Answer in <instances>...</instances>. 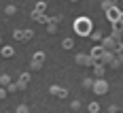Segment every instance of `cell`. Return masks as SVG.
<instances>
[{
	"mask_svg": "<svg viewBox=\"0 0 123 113\" xmlns=\"http://www.w3.org/2000/svg\"><path fill=\"white\" fill-rule=\"evenodd\" d=\"M74 32L79 34V36H89L91 32H93V24H91V19L89 17H79V19H74Z\"/></svg>",
	"mask_w": 123,
	"mask_h": 113,
	"instance_id": "cell-1",
	"label": "cell"
},
{
	"mask_svg": "<svg viewBox=\"0 0 123 113\" xmlns=\"http://www.w3.org/2000/svg\"><path fill=\"white\" fill-rule=\"evenodd\" d=\"M121 36H117V34H111V36L102 38V47L106 51H111V53H119L121 51V41H119Z\"/></svg>",
	"mask_w": 123,
	"mask_h": 113,
	"instance_id": "cell-2",
	"label": "cell"
},
{
	"mask_svg": "<svg viewBox=\"0 0 123 113\" xmlns=\"http://www.w3.org/2000/svg\"><path fill=\"white\" fill-rule=\"evenodd\" d=\"M93 94H98V96H104V94H106V92H108V81H106V79H104V77H102V79H96V81H93Z\"/></svg>",
	"mask_w": 123,
	"mask_h": 113,
	"instance_id": "cell-3",
	"label": "cell"
},
{
	"mask_svg": "<svg viewBox=\"0 0 123 113\" xmlns=\"http://www.w3.org/2000/svg\"><path fill=\"white\" fill-rule=\"evenodd\" d=\"M74 62L79 64V66H93V58L91 56H87V53H76V58H74Z\"/></svg>",
	"mask_w": 123,
	"mask_h": 113,
	"instance_id": "cell-4",
	"label": "cell"
},
{
	"mask_svg": "<svg viewBox=\"0 0 123 113\" xmlns=\"http://www.w3.org/2000/svg\"><path fill=\"white\" fill-rule=\"evenodd\" d=\"M104 13H106V19H108L111 24H117V21H119V17H121V11H119L117 7H111L108 11H104Z\"/></svg>",
	"mask_w": 123,
	"mask_h": 113,
	"instance_id": "cell-5",
	"label": "cell"
},
{
	"mask_svg": "<svg viewBox=\"0 0 123 113\" xmlns=\"http://www.w3.org/2000/svg\"><path fill=\"white\" fill-rule=\"evenodd\" d=\"M104 53H106V49H104L102 45H98V47H93V49H91V53H89V56L93 58V62L98 64V62H100V58H102Z\"/></svg>",
	"mask_w": 123,
	"mask_h": 113,
	"instance_id": "cell-6",
	"label": "cell"
},
{
	"mask_svg": "<svg viewBox=\"0 0 123 113\" xmlns=\"http://www.w3.org/2000/svg\"><path fill=\"white\" fill-rule=\"evenodd\" d=\"M43 62H45V53H43V51H36V53H34V60H32V68H34V71L40 68Z\"/></svg>",
	"mask_w": 123,
	"mask_h": 113,
	"instance_id": "cell-7",
	"label": "cell"
},
{
	"mask_svg": "<svg viewBox=\"0 0 123 113\" xmlns=\"http://www.w3.org/2000/svg\"><path fill=\"white\" fill-rule=\"evenodd\" d=\"M49 92L53 94V96H60V98H66L68 96V92H66V88H60V85H51Z\"/></svg>",
	"mask_w": 123,
	"mask_h": 113,
	"instance_id": "cell-8",
	"label": "cell"
},
{
	"mask_svg": "<svg viewBox=\"0 0 123 113\" xmlns=\"http://www.w3.org/2000/svg\"><path fill=\"white\" fill-rule=\"evenodd\" d=\"M32 36H34L32 30H17L15 32V38H19V41H25V38H32Z\"/></svg>",
	"mask_w": 123,
	"mask_h": 113,
	"instance_id": "cell-9",
	"label": "cell"
},
{
	"mask_svg": "<svg viewBox=\"0 0 123 113\" xmlns=\"http://www.w3.org/2000/svg\"><path fill=\"white\" fill-rule=\"evenodd\" d=\"M112 58H115V53L106 51V53H104V56L100 58V62H98V64H104V66H106V64H111V62H112Z\"/></svg>",
	"mask_w": 123,
	"mask_h": 113,
	"instance_id": "cell-10",
	"label": "cell"
},
{
	"mask_svg": "<svg viewBox=\"0 0 123 113\" xmlns=\"http://www.w3.org/2000/svg\"><path fill=\"white\" fill-rule=\"evenodd\" d=\"M104 71H106V68H104V64H93V73H96V77H98V79H102V77H104Z\"/></svg>",
	"mask_w": 123,
	"mask_h": 113,
	"instance_id": "cell-11",
	"label": "cell"
},
{
	"mask_svg": "<svg viewBox=\"0 0 123 113\" xmlns=\"http://www.w3.org/2000/svg\"><path fill=\"white\" fill-rule=\"evenodd\" d=\"M112 34H117V36H121V34H123V21L112 24Z\"/></svg>",
	"mask_w": 123,
	"mask_h": 113,
	"instance_id": "cell-12",
	"label": "cell"
},
{
	"mask_svg": "<svg viewBox=\"0 0 123 113\" xmlns=\"http://www.w3.org/2000/svg\"><path fill=\"white\" fill-rule=\"evenodd\" d=\"M13 53H15V49H13L11 45H6V47H2V56H4V58H11Z\"/></svg>",
	"mask_w": 123,
	"mask_h": 113,
	"instance_id": "cell-13",
	"label": "cell"
},
{
	"mask_svg": "<svg viewBox=\"0 0 123 113\" xmlns=\"http://www.w3.org/2000/svg\"><path fill=\"white\" fill-rule=\"evenodd\" d=\"M72 38H64V41H62V47H64V49H72Z\"/></svg>",
	"mask_w": 123,
	"mask_h": 113,
	"instance_id": "cell-14",
	"label": "cell"
},
{
	"mask_svg": "<svg viewBox=\"0 0 123 113\" xmlns=\"http://www.w3.org/2000/svg\"><path fill=\"white\" fill-rule=\"evenodd\" d=\"M102 7H104V11H108L111 7H115V0H104V2H102Z\"/></svg>",
	"mask_w": 123,
	"mask_h": 113,
	"instance_id": "cell-15",
	"label": "cell"
},
{
	"mask_svg": "<svg viewBox=\"0 0 123 113\" xmlns=\"http://www.w3.org/2000/svg\"><path fill=\"white\" fill-rule=\"evenodd\" d=\"M100 111V105L98 102H91V105H89V113H98Z\"/></svg>",
	"mask_w": 123,
	"mask_h": 113,
	"instance_id": "cell-16",
	"label": "cell"
},
{
	"mask_svg": "<svg viewBox=\"0 0 123 113\" xmlns=\"http://www.w3.org/2000/svg\"><path fill=\"white\" fill-rule=\"evenodd\" d=\"M45 9H47L45 2H38V4H36V13H45Z\"/></svg>",
	"mask_w": 123,
	"mask_h": 113,
	"instance_id": "cell-17",
	"label": "cell"
},
{
	"mask_svg": "<svg viewBox=\"0 0 123 113\" xmlns=\"http://www.w3.org/2000/svg\"><path fill=\"white\" fill-rule=\"evenodd\" d=\"M15 113H30V109H28L25 105H19V107H17V111H15Z\"/></svg>",
	"mask_w": 123,
	"mask_h": 113,
	"instance_id": "cell-18",
	"label": "cell"
},
{
	"mask_svg": "<svg viewBox=\"0 0 123 113\" xmlns=\"http://www.w3.org/2000/svg\"><path fill=\"white\" fill-rule=\"evenodd\" d=\"M0 83H2V85H9V83H11L9 75H2V77H0Z\"/></svg>",
	"mask_w": 123,
	"mask_h": 113,
	"instance_id": "cell-19",
	"label": "cell"
},
{
	"mask_svg": "<svg viewBox=\"0 0 123 113\" xmlns=\"http://www.w3.org/2000/svg\"><path fill=\"white\" fill-rule=\"evenodd\" d=\"M19 90V83H9V90L6 92H17Z\"/></svg>",
	"mask_w": 123,
	"mask_h": 113,
	"instance_id": "cell-20",
	"label": "cell"
},
{
	"mask_svg": "<svg viewBox=\"0 0 123 113\" xmlns=\"http://www.w3.org/2000/svg\"><path fill=\"white\" fill-rule=\"evenodd\" d=\"M83 85L85 88H93V79H83Z\"/></svg>",
	"mask_w": 123,
	"mask_h": 113,
	"instance_id": "cell-21",
	"label": "cell"
},
{
	"mask_svg": "<svg viewBox=\"0 0 123 113\" xmlns=\"http://www.w3.org/2000/svg\"><path fill=\"white\" fill-rule=\"evenodd\" d=\"M17 11V9H15V7H11V4H9V7H6V9H4V13H6V15H13V13Z\"/></svg>",
	"mask_w": 123,
	"mask_h": 113,
	"instance_id": "cell-22",
	"label": "cell"
},
{
	"mask_svg": "<svg viewBox=\"0 0 123 113\" xmlns=\"http://www.w3.org/2000/svg\"><path fill=\"white\" fill-rule=\"evenodd\" d=\"M79 107H81V102H79V100H74L72 105H70V109H74V111H76V109H79Z\"/></svg>",
	"mask_w": 123,
	"mask_h": 113,
	"instance_id": "cell-23",
	"label": "cell"
},
{
	"mask_svg": "<svg viewBox=\"0 0 123 113\" xmlns=\"http://www.w3.org/2000/svg\"><path fill=\"white\" fill-rule=\"evenodd\" d=\"M91 36H93V41H100V38H102V34H100V32H91Z\"/></svg>",
	"mask_w": 123,
	"mask_h": 113,
	"instance_id": "cell-24",
	"label": "cell"
},
{
	"mask_svg": "<svg viewBox=\"0 0 123 113\" xmlns=\"http://www.w3.org/2000/svg\"><path fill=\"white\" fill-rule=\"evenodd\" d=\"M4 96H6V90H2V88H0V98H4Z\"/></svg>",
	"mask_w": 123,
	"mask_h": 113,
	"instance_id": "cell-25",
	"label": "cell"
},
{
	"mask_svg": "<svg viewBox=\"0 0 123 113\" xmlns=\"http://www.w3.org/2000/svg\"><path fill=\"white\" fill-rule=\"evenodd\" d=\"M119 21H123V11H121V17H119Z\"/></svg>",
	"mask_w": 123,
	"mask_h": 113,
	"instance_id": "cell-26",
	"label": "cell"
},
{
	"mask_svg": "<svg viewBox=\"0 0 123 113\" xmlns=\"http://www.w3.org/2000/svg\"><path fill=\"white\" fill-rule=\"evenodd\" d=\"M72 2H74V0H72Z\"/></svg>",
	"mask_w": 123,
	"mask_h": 113,
	"instance_id": "cell-27",
	"label": "cell"
}]
</instances>
